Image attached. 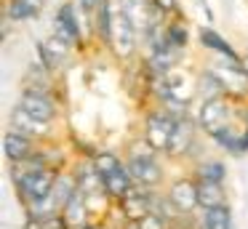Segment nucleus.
Returning a JSON list of instances; mask_svg holds the SVG:
<instances>
[{"mask_svg": "<svg viewBox=\"0 0 248 229\" xmlns=\"http://www.w3.org/2000/svg\"><path fill=\"white\" fill-rule=\"evenodd\" d=\"M128 170H131V176H134V181H139V184H144V186H152L163 179V170H160V165L152 160V154H136L128 163Z\"/></svg>", "mask_w": 248, "mask_h": 229, "instance_id": "nucleus-5", "label": "nucleus"}, {"mask_svg": "<svg viewBox=\"0 0 248 229\" xmlns=\"http://www.w3.org/2000/svg\"><path fill=\"white\" fill-rule=\"evenodd\" d=\"M80 5H83V11H86V14H91L93 8H99V0H80Z\"/></svg>", "mask_w": 248, "mask_h": 229, "instance_id": "nucleus-26", "label": "nucleus"}, {"mask_svg": "<svg viewBox=\"0 0 248 229\" xmlns=\"http://www.w3.org/2000/svg\"><path fill=\"white\" fill-rule=\"evenodd\" d=\"M19 107H22L24 112H30L32 117L43 120V122H48L51 117H54V112H56L54 101H51L43 91H27V93L22 96V101H19Z\"/></svg>", "mask_w": 248, "mask_h": 229, "instance_id": "nucleus-6", "label": "nucleus"}, {"mask_svg": "<svg viewBox=\"0 0 248 229\" xmlns=\"http://www.w3.org/2000/svg\"><path fill=\"white\" fill-rule=\"evenodd\" d=\"M80 229H104V227H99V224H83Z\"/></svg>", "mask_w": 248, "mask_h": 229, "instance_id": "nucleus-27", "label": "nucleus"}, {"mask_svg": "<svg viewBox=\"0 0 248 229\" xmlns=\"http://www.w3.org/2000/svg\"><path fill=\"white\" fill-rule=\"evenodd\" d=\"M243 72H246V77H248V56H246V61H243Z\"/></svg>", "mask_w": 248, "mask_h": 229, "instance_id": "nucleus-30", "label": "nucleus"}, {"mask_svg": "<svg viewBox=\"0 0 248 229\" xmlns=\"http://www.w3.org/2000/svg\"><path fill=\"white\" fill-rule=\"evenodd\" d=\"M16 184L24 197H30L32 202H43L54 192L56 173L48 168H32V170H24L22 176H16Z\"/></svg>", "mask_w": 248, "mask_h": 229, "instance_id": "nucleus-1", "label": "nucleus"}, {"mask_svg": "<svg viewBox=\"0 0 248 229\" xmlns=\"http://www.w3.org/2000/svg\"><path fill=\"white\" fill-rule=\"evenodd\" d=\"M200 40H203V46H205V48H214V51H219L221 56H227V59H235V51H232V48L224 43V37H219L216 32H211V30H203V32H200Z\"/></svg>", "mask_w": 248, "mask_h": 229, "instance_id": "nucleus-19", "label": "nucleus"}, {"mask_svg": "<svg viewBox=\"0 0 248 229\" xmlns=\"http://www.w3.org/2000/svg\"><path fill=\"white\" fill-rule=\"evenodd\" d=\"M176 117L173 115H150L147 120V141H150L152 149H168L173 136V128H176Z\"/></svg>", "mask_w": 248, "mask_h": 229, "instance_id": "nucleus-2", "label": "nucleus"}, {"mask_svg": "<svg viewBox=\"0 0 248 229\" xmlns=\"http://www.w3.org/2000/svg\"><path fill=\"white\" fill-rule=\"evenodd\" d=\"M128 229H141V227H139V221H131V224H128Z\"/></svg>", "mask_w": 248, "mask_h": 229, "instance_id": "nucleus-29", "label": "nucleus"}, {"mask_svg": "<svg viewBox=\"0 0 248 229\" xmlns=\"http://www.w3.org/2000/svg\"><path fill=\"white\" fill-rule=\"evenodd\" d=\"M134 30L136 27L131 24L128 19H125V14L120 11L118 16L112 19V30H109V43H112L115 53L118 56H128L131 51H134Z\"/></svg>", "mask_w": 248, "mask_h": 229, "instance_id": "nucleus-4", "label": "nucleus"}, {"mask_svg": "<svg viewBox=\"0 0 248 229\" xmlns=\"http://www.w3.org/2000/svg\"><path fill=\"white\" fill-rule=\"evenodd\" d=\"M123 211H125V216H128V221H139L141 216L150 213V195H147V192L131 189L128 195L123 197Z\"/></svg>", "mask_w": 248, "mask_h": 229, "instance_id": "nucleus-14", "label": "nucleus"}, {"mask_svg": "<svg viewBox=\"0 0 248 229\" xmlns=\"http://www.w3.org/2000/svg\"><path fill=\"white\" fill-rule=\"evenodd\" d=\"M227 120H230V107L219 96L208 99L203 104V109H200V125L208 133H219L221 128H227Z\"/></svg>", "mask_w": 248, "mask_h": 229, "instance_id": "nucleus-3", "label": "nucleus"}, {"mask_svg": "<svg viewBox=\"0 0 248 229\" xmlns=\"http://www.w3.org/2000/svg\"><path fill=\"white\" fill-rule=\"evenodd\" d=\"M38 14V8H35L30 0H11V5H8V16H11L14 21H22V19H30V16Z\"/></svg>", "mask_w": 248, "mask_h": 229, "instance_id": "nucleus-20", "label": "nucleus"}, {"mask_svg": "<svg viewBox=\"0 0 248 229\" xmlns=\"http://www.w3.org/2000/svg\"><path fill=\"white\" fill-rule=\"evenodd\" d=\"M3 149H6V157L11 163H22V160L30 157V136L22 131H8L6 138H3Z\"/></svg>", "mask_w": 248, "mask_h": 229, "instance_id": "nucleus-10", "label": "nucleus"}, {"mask_svg": "<svg viewBox=\"0 0 248 229\" xmlns=\"http://www.w3.org/2000/svg\"><path fill=\"white\" fill-rule=\"evenodd\" d=\"M11 120H14V128H19L22 133H27V136H43L46 131H48V122H43V120H38V117H32L30 112H24L22 107H16L14 109V115H11Z\"/></svg>", "mask_w": 248, "mask_h": 229, "instance_id": "nucleus-15", "label": "nucleus"}, {"mask_svg": "<svg viewBox=\"0 0 248 229\" xmlns=\"http://www.w3.org/2000/svg\"><path fill=\"white\" fill-rule=\"evenodd\" d=\"M168 200L179 208V211H192L198 205V184H192L189 179H179L171 184Z\"/></svg>", "mask_w": 248, "mask_h": 229, "instance_id": "nucleus-8", "label": "nucleus"}, {"mask_svg": "<svg viewBox=\"0 0 248 229\" xmlns=\"http://www.w3.org/2000/svg\"><path fill=\"white\" fill-rule=\"evenodd\" d=\"M30 3H32L35 8H40V5H46V0H30Z\"/></svg>", "mask_w": 248, "mask_h": 229, "instance_id": "nucleus-28", "label": "nucleus"}, {"mask_svg": "<svg viewBox=\"0 0 248 229\" xmlns=\"http://www.w3.org/2000/svg\"><path fill=\"white\" fill-rule=\"evenodd\" d=\"M67 51H70V43H67L64 37H59V35L51 37V40H46V43H38V53L46 61V67H56V64L67 56Z\"/></svg>", "mask_w": 248, "mask_h": 229, "instance_id": "nucleus-12", "label": "nucleus"}, {"mask_svg": "<svg viewBox=\"0 0 248 229\" xmlns=\"http://www.w3.org/2000/svg\"><path fill=\"white\" fill-rule=\"evenodd\" d=\"M88 213V195L83 189H75L70 195V200L62 205V216H64L67 227H83Z\"/></svg>", "mask_w": 248, "mask_h": 229, "instance_id": "nucleus-7", "label": "nucleus"}, {"mask_svg": "<svg viewBox=\"0 0 248 229\" xmlns=\"http://www.w3.org/2000/svg\"><path fill=\"white\" fill-rule=\"evenodd\" d=\"M123 14H125V19L131 21V24L136 27V30H150L155 21L150 19V5H152V0H123Z\"/></svg>", "mask_w": 248, "mask_h": 229, "instance_id": "nucleus-9", "label": "nucleus"}, {"mask_svg": "<svg viewBox=\"0 0 248 229\" xmlns=\"http://www.w3.org/2000/svg\"><path fill=\"white\" fill-rule=\"evenodd\" d=\"M198 176H200V181H216V184H221V179H224V163H203Z\"/></svg>", "mask_w": 248, "mask_h": 229, "instance_id": "nucleus-21", "label": "nucleus"}, {"mask_svg": "<svg viewBox=\"0 0 248 229\" xmlns=\"http://www.w3.org/2000/svg\"><path fill=\"white\" fill-rule=\"evenodd\" d=\"M168 43H171L173 48H182L184 43H187V35H184V30H179V27H171V30H168Z\"/></svg>", "mask_w": 248, "mask_h": 229, "instance_id": "nucleus-24", "label": "nucleus"}, {"mask_svg": "<svg viewBox=\"0 0 248 229\" xmlns=\"http://www.w3.org/2000/svg\"><path fill=\"white\" fill-rule=\"evenodd\" d=\"M189 141H192V128H189L184 120H179L176 128H173L171 144H168L166 152L168 154H179V152H184V149H189Z\"/></svg>", "mask_w": 248, "mask_h": 229, "instance_id": "nucleus-17", "label": "nucleus"}, {"mask_svg": "<svg viewBox=\"0 0 248 229\" xmlns=\"http://www.w3.org/2000/svg\"><path fill=\"white\" fill-rule=\"evenodd\" d=\"M205 229H232V213L227 205H216L205 213Z\"/></svg>", "mask_w": 248, "mask_h": 229, "instance_id": "nucleus-18", "label": "nucleus"}, {"mask_svg": "<svg viewBox=\"0 0 248 229\" xmlns=\"http://www.w3.org/2000/svg\"><path fill=\"white\" fill-rule=\"evenodd\" d=\"M139 227L141 229H166V224H163V218L157 216V213H147V216H141L139 218Z\"/></svg>", "mask_w": 248, "mask_h": 229, "instance_id": "nucleus-23", "label": "nucleus"}, {"mask_svg": "<svg viewBox=\"0 0 248 229\" xmlns=\"http://www.w3.org/2000/svg\"><path fill=\"white\" fill-rule=\"evenodd\" d=\"M200 3H203V0H200Z\"/></svg>", "mask_w": 248, "mask_h": 229, "instance_id": "nucleus-31", "label": "nucleus"}, {"mask_svg": "<svg viewBox=\"0 0 248 229\" xmlns=\"http://www.w3.org/2000/svg\"><path fill=\"white\" fill-rule=\"evenodd\" d=\"M93 168H96L102 176H107V173H112L115 168H120V163H118V157H115L112 152H99L96 157H93Z\"/></svg>", "mask_w": 248, "mask_h": 229, "instance_id": "nucleus-22", "label": "nucleus"}, {"mask_svg": "<svg viewBox=\"0 0 248 229\" xmlns=\"http://www.w3.org/2000/svg\"><path fill=\"white\" fill-rule=\"evenodd\" d=\"M56 35L64 37L67 43H78V40H80V27H78V21H75L72 5H62L59 14H56Z\"/></svg>", "mask_w": 248, "mask_h": 229, "instance_id": "nucleus-13", "label": "nucleus"}, {"mask_svg": "<svg viewBox=\"0 0 248 229\" xmlns=\"http://www.w3.org/2000/svg\"><path fill=\"white\" fill-rule=\"evenodd\" d=\"M131 181H134L131 170L120 165V168H115V170H112V173L104 176V192H107V195H112V197H120V200H123V197L131 192Z\"/></svg>", "mask_w": 248, "mask_h": 229, "instance_id": "nucleus-11", "label": "nucleus"}, {"mask_svg": "<svg viewBox=\"0 0 248 229\" xmlns=\"http://www.w3.org/2000/svg\"><path fill=\"white\" fill-rule=\"evenodd\" d=\"M152 3H155L160 11H173L176 8V0H152Z\"/></svg>", "mask_w": 248, "mask_h": 229, "instance_id": "nucleus-25", "label": "nucleus"}, {"mask_svg": "<svg viewBox=\"0 0 248 229\" xmlns=\"http://www.w3.org/2000/svg\"><path fill=\"white\" fill-rule=\"evenodd\" d=\"M198 205H203L205 211H211L216 205H224L221 184H216V181H200L198 184Z\"/></svg>", "mask_w": 248, "mask_h": 229, "instance_id": "nucleus-16", "label": "nucleus"}]
</instances>
